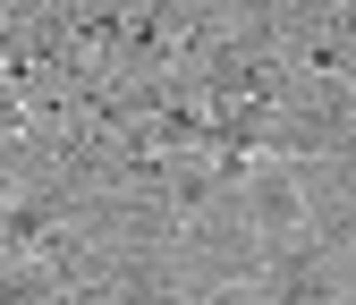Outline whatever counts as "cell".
Segmentation results:
<instances>
[{
    "mask_svg": "<svg viewBox=\"0 0 356 305\" xmlns=\"http://www.w3.org/2000/svg\"><path fill=\"white\" fill-rule=\"evenodd\" d=\"M254 288H263V305H339V288H348V254L323 246V238H305V229H289V238L263 246Z\"/></svg>",
    "mask_w": 356,
    "mask_h": 305,
    "instance_id": "1",
    "label": "cell"
}]
</instances>
